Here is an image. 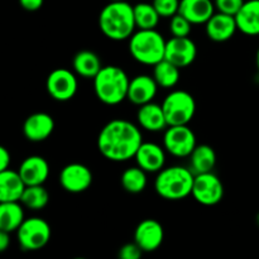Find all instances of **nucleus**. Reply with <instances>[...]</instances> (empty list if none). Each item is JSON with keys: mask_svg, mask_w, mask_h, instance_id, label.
Segmentation results:
<instances>
[{"mask_svg": "<svg viewBox=\"0 0 259 259\" xmlns=\"http://www.w3.org/2000/svg\"><path fill=\"white\" fill-rule=\"evenodd\" d=\"M142 143L143 138L138 126L124 119L109 121L103 126L98 137L99 152L111 162L132 159Z\"/></svg>", "mask_w": 259, "mask_h": 259, "instance_id": "f257e3e1", "label": "nucleus"}, {"mask_svg": "<svg viewBox=\"0 0 259 259\" xmlns=\"http://www.w3.org/2000/svg\"><path fill=\"white\" fill-rule=\"evenodd\" d=\"M99 27L103 34L111 40H125L137 28L133 5L128 2H110L99 15Z\"/></svg>", "mask_w": 259, "mask_h": 259, "instance_id": "f03ea898", "label": "nucleus"}, {"mask_svg": "<svg viewBox=\"0 0 259 259\" xmlns=\"http://www.w3.org/2000/svg\"><path fill=\"white\" fill-rule=\"evenodd\" d=\"M195 175L190 168L171 166L161 169L154 181V190L159 197L168 201H179L192 194Z\"/></svg>", "mask_w": 259, "mask_h": 259, "instance_id": "7ed1b4c3", "label": "nucleus"}, {"mask_svg": "<svg viewBox=\"0 0 259 259\" xmlns=\"http://www.w3.org/2000/svg\"><path fill=\"white\" fill-rule=\"evenodd\" d=\"M128 75L119 66H104L94 78V91L105 105H118L128 98Z\"/></svg>", "mask_w": 259, "mask_h": 259, "instance_id": "20e7f679", "label": "nucleus"}, {"mask_svg": "<svg viewBox=\"0 0 259 259\" xmlns=\"http://www.w3.org/2000/svg\"><path fill=\"white\" fill-rule=\"evenodd\" d=\"M163 35L156 29H138L129 38V52L137 62L146 66H154L166 55Z\"/></svg>", "mask_w": 259, "mask_h": 259, "instance_id": "39448f33", "label": "nucleus"}, {"mask_svg": "<svg viewBox=\"0 0 259 259\" xmlns=\"http://www.w3.org/2000/svg\"><path fill=\"white\" fill-rule=\"evenodd\" d=\"M162 108L168 126L187 125L196 113V101L187 91L175 90L164 98Z\"/></svg>", "mask_w": 259, "mask_h": 259, "instance_id": "423d86ee", "label": "nucleus"}, {"mask_svg": "<svg viewBox=\"0 0 259 259\" xmlns=\"http://www.w3.org/2000/svg\"><path fill=\"white\" fill-rule=\"evenodd\" d=\"M52 230L42 218H29L23 222L17 230V239L20 248L27 252L43 249L51 240Z\"/></svg>", "mask_w": 259, "mask_h": 259, "instance_id": "0eeeda50", "label": "nucleus"}, {"mask_svg": "<svg viewBox=\"0 0 259 259\" xmlns=\"http://www.w3.org/2000/svg\"><path fill=\"white\" fill-rule=\"evenodd\" d=\"M196 146V136L187 125H171L164 131L163 147L172 156L190 157Z\"/></svg>", "mask_w": 259, "mask_h": 259, "instance_id": "6e6552de", "label": "nucleus"}, {"mask_svg": "<svg viewBox=\"0 0 259 259\" xmlns=\"http://www.w3.org/2000/svg\"><path fill=\"white\" fill-rule=\"evenodd\" d=\"M192 196L204 206L218 205L224 197V185L214 172L195 175Z\"/></svg>", "mask_w": 259, "mask_h": 259, "instance_id": "1a4fd4ad", "label": "nucleus"}, {"mask_svg": "<svg viewBox=\"0 0 259 259\" xmlns=\"http://www.w3.org/2000/svg\"><path fill=\"white\" fill-rule=\"evenodd\" d=\"M77 77L67 68H56L48 75L46 89L50 96L55 100L68 101L77 93Z\"/></svg>", "mask_w": 259, "mask_h": 259, "instance_id": "9d476101", "label": "nucleus"}, {"mask_svg": "<svg viewBox=\"0 0 259 259\" xmlns=\"http://www.w3.org/2000/svg\"><path fill=\"white\" fill-rule=\"evenodd\" d=\"M93 172L82 163H70L60 172V185L70 194H81L93 185Z\"/></svg>", "mask_w": 259, "mask_h": 259, "instance_id": "9b49d317", "label": "nucleus"}, {"mask_svg": "<svg viewBox=\"0 0 259 259\" xmlns=\"http://www.w3.org/2000/svg\"><path fill=\"white\" fill-rule=\"evenodd\" d=\"M197 56V47L189 37H172L166 43L164 58L177 67L185 68L191 65Z\"/></svg>", "mask_w": 259, "mask_h": 259, "instance_id": "f8f14e48", "label": "nucleus"}, {"mask_svg": "<svg viewBox=\"0 0 259 259\" xmlns=\"http://www.w3.org/2000/svg\"><path fill=\"white\" fill-rule=\"evenodd\" d=\"M164 239L163 227L154 219H146L138 224L134 232V242L144 253H152L158 249Z\"/></svg>", "mask_w": 259, "mask_h": 259, "instance_id": "ddd939ff", "label": "nucleus"}, {"mask_svg": "<svg viewBox=\"0 0 259 259\" xmlns=\"http://www.w3.org/2000/svg\"><path fill=\"white\" fill-rule=\"evenodd\" d=\"M137 166L141 167L147 174H158L164 168L166 152L157 143L143 142L134 156Z\"/></svg>", "mask_w": 259, "mask_h": 259, "instance_id": "4468645a", "label": "nucleus"}, {"mask_svg": "<svg viewBox=\"0 0 259 259\" xmlns=\"http://www.w3.org/2000/svg\"><path fill=\"white\" fill-rule=\"evenodd\" d=\"M55 131V120L47 113L30 114L23 124V134L30 142H43L50 138Z\"/></svg>", "mask_w": 259, "mask_h": 259, "instance_id": "2eb2a0df", "label": "nucleus"}, {"mask_svg": "<svg viewBox=\"0 0 259 259\" xmlns=\"http://www.w3.org/2000/svg\"><path fill=\"white\" fill-rule=\"evenodd\" d=\"M205 30L209 39L214 42H227L234 37L238 30L237 20L234 15L218 12L207 20Z\"/></svg>", "mask_w": 259, "mask_h": 259, "instance_id": "dca6fc26", "label": "nucleus"}, {"mask_svg": "<svg viewBox=\"0 0 259 259\" xmlns=\"http://www.w3.org/2000/svg\"><path fill=\"white\" fill-rule=\"evenodd\" d=\"M158 91V83L153 76L138 75L133 77L129 82L128 100L134 105H144L153 101Z\"/></svg>", "mask_w": 259, "mask_h": 259, "instance_id": "f3484780", "label": "nucleus"}, {"mask_svg": "<svg viewBox=\"0 0 259 259\" xmlns=\"http://www.w3.org/2000/svg\"><path fill=\"white\" fill-rule=\"evenodd\" d=\"M18 172L27 186L43 185L50 176V164L43 157L29 156L20 163Z\"/></svg>", "mask_w": 259, "mask_h": 259, "instance_id": "a211bd4d", "label": "nucleus"}, {"mask_svg": "<svg viewBox=\"0 0 259 259\" xmlns=\"http://www.w3.org/2000/svg\"><path fill=\"white\" fill-rule=\"evenodd\" d=\"M137 120H138L141 128L148 132H153V133L166 131L168 128L163 108L153 101L139 106L138 113H137Z\"/></svg>", "mask_w": 259, "mask_h": 259, "instance_id": "6ab92c4d", "label": "nucleus"}, {"mask_svg": "<svg viewBox=\"0 0 259 259\" xmlns=\"http://www.w3.org/2000/svg\"><path fill=\"white\" fill-rule=\"evenodd\" d=\"M179 13L192 24H206L215 14V4L211 0H181Z\"/></svg>", "mask_w": 259, "mask_h": 259, "instance_id": "aec40b11", "label": "nucleus"}, {"mask_svg": "<svg viewBox=\"0 0 259 259\" xmlns=\"http://www.w3.org/2000/svg\"><path fill=\"white\" fill-rule=\"evenodd\" d=\"M25 187L27 185L18 171L10 168L0 171V202L20 201Z\"/></svg>", "mask_w": 259, "mask_h": 259, "instance_id": "412c9836", "label": "nucleus"}, {"mask_svg": "<svg viewBox=\"0 0 259 259\" xmlns=\"http://www.w3.org/2000/svg\"><path fill=\"white\" fill-rule=\"evenodd\" d=\"M238 30L247 35H259V0H247L235 15Z\"/></svg>", "mask_w": 259, "mask_h": 259, "instance_id": "4be33fe9", "label": "nucleus"}, {"mask_svg": "<svg viewBox=\"0 0 259 259\" xmlns=\"http://www.w3.org/2000/svg\"><path fill=\"white\" fill-rule=\"evenodd\" d=\"M73 71L83 78H95L103 68L101 60L93 51L83 50L75 55L72 61Z\"/></svg>", "mask_w": 259, "mask_h": 259, "instance_id": "5701e85b", "label": "nucleus"}, {"mask_svg": "<svg viewBox=\"0 0 259 259\" xmlns=\"http://www.w3.org/2000/svg\"><path fill=\"white\" fill-rule=\"evenodd\" d=\"M20 201H8L0 204V230L13 233L19 229L25 220L24 210Z\"/></svg>", "mask_w": 259, "mask_h": 259, "instance_id": "b1692460", "label": "nucleus"}, {"mask_svg": "<svg viewBox=\"0 0 259 259\" xmlns=\"http://www.w3.org/2000/svg\"><path fill=\"white\" fill-rule=\"evenodd\" d=\"M217 164V153L209 144H199L190 154V169L194 175L212 172Z\"/></svg>", "mask_w": 259, "mask_h": 259, "instance_id": "393cba45", "label": "nucleus"}, {"mask_svg": "<svg viewBox=\"0 0 259 259\" xmlns=\"http://www.w3.org/2000/svg\"><path fill=\"white\" fill-rule=\"evenodd\" d=\"M153 77L161 88L172 89L180 81V67L164 58L153 66Z\"/></svg>", "mask_w": 259, "mask_h": 259, "instance_id": "a878e982", "label": "nucleus"}, {"mask_svg": "<svg viewBox=\"0 0 259 259\" xmlns=\"http://www.w3.org/2000/svg\"><path fill=\"white\" fill-rule=\"evenodd\" d=\"M133 10L138 29H156L161 15L152 3H138L133 5Z\"/></svg>", "mask_w": 259, "mask_h": 259, "instance_id": "bb28decb", "label": "nucleus"}, {"mask_svg": "<svg viewBox=\"0 0 259 259\" xmlns=\"http://www.w3.org/2000/svg\"><path fill=\"white\" fill-rule=\"evenodd\" d=\"M120 182L123 189L129 194H141L147 187V172L139 166L129 167L121 174Z\"/></svg>", "mask_w": 259, "mask_h": 259, "instance_id": "cd10ccee", "label": "nucleus"}, {"mask_svg": "<svg viewBox=\"0 0 259 259\" xmlns=\"http://www.w3.org/2000/svg\"><path fill=\"white\" fill-rule=\"evenodd\" d=\"M50 201V194L43 185H35V186H27L22 195L20 202L27 209L33 211L43 210Z\"/></svg>", "mask_w": 259, "mask_h": 259, "instance_id": "c85d7f7f", "label": "nucleus"}, {"mask_svg": "<svg viewBox=\"0 0 259 259\" xmlns=\"http://www.w3.org/2000/svg\"><path fill=\"white\" fill-rule=\"evenodd\" d=\"M191 27L192 23L180 13L174 15L169 22V32L174 37H189L191 33Z\"/></svg>", "mask_w": 259, "mask_h": 259, "instance_id": "c756f323", "label": "nucleus"}, {"mask_svg": "<svg viewBox=\"0 0 259 259\" xmlns=\"http://www.w3.org/2000/svg\"><path fill=\"white\" fill-rule=\"evenodd\" d=\"M180 2L181 0H153L152 4L161 18H172L179 13Z\"/></svg>", "mask_w": 259, "mask_h": 259, "instance_id": "7c9ffc66", "label": "nucleus"}, {"mask_svg": "<svg viewBox=\"0 0 259 259\" xmlns=\"http://www.w3.org/2000/svg\"><path fill=\"white\" fill-rule=\"evenodd\" d=\"M245 0H215L214 4L215 8L218 9V12L225 13V14L229 15H237V13L239 12L240 8L243 7Z\"/></svg>", "mask_w": 259, "mask_h": 259, "instance_id": "2f4dec72", "label": "nucleus"}, {"mask_svg": "<svg viewBox=\"0 0 259 259\" xmlns=\"http://www.w3.org/2000/svg\"><path fill=\"white\" fill-rule=\"evenodd\" d=\"M143 250L141 249L136 242L134 243H126L123 247L119 249L118 257L120 259H139L143 254Z\"/></svg>", "mask_w": 259, "mask_h": 259, "instance_id": "473e14b6", "label": "nucleus"}, {"mask_svg": "<svg viewBox=\"0 0 259 259\" xmlns=\"http://www.w3.org/2000/svg\"><path fill=\"white\" fill-rule=\"evenodd\" d=\"M20 7L27 12H37L43 7L45 0H18Z\"/></svg>", "mask_w": 259, "mask_h": 259, "instance_id": "72a5a7b5", "label": "nucleus"}, {"mask_svg": "<svg viewBox=\"0 0 259 259\" xmlns=\"http://www.w3.org/2000/svg\"><path fill=\"white\" fill-rule=\"evenodd\" d=\"M10 159H12V157H10L9 151L5 147H0V171L9 168Z\"/></svg>", "mask_w": 259, "mask_h": 259, "instance_id": "f704fd0d", "label": "nucleus"}, {"mask_svg": "<svg viewBox=\"0 0 259 259\" xmlns=\"http://www.w3.org/2000/svg\"><path fill=\"white\" fill-rule=\"evenodd\" d=\"M10 244V233L0 230V250L5 252Z\"/></svg>", "mask_w": 259, "mask_h": 259, "instance_id": "c9c22d12", "label": "nucleus"}, {"mask_svg": "<svg viewBox=\"0 0 259 259\" xmlns=\"http://www.w3.org/2000/svg\"><path fill=\"white\" fill-rule=\"evenodd\" d=\"M255 62H257V67H258V71H259V48L257 51V55H255Z\"/></svg>", "mask_w": 259, "mask_h": 259, "instance_id": "e433bc0d", "label": "nucleus"}, {"mask_svg": "<svg viewBox=\"0 0 259 259\" xmlns=\"http://www.w3.org/2000/svg\"><path fill=\"white\" fill-rule=\"evenodd\" d=\"M110 2H126V0H110Z\"/></svg>", "mask_w": 259, "mask_h": 259, "instance_id": "4c0bfd02", "label": "nucleus"}, {"mask_svg": "<svg viewBox=\"0 0 259 259\" xmlns=\"http://www.w3.org/2000/svg\"><path fill=\"white\" fill-rule=\"evenodd\" d=\"M257 224H258V227H259V212H258V215H257Z\"/></svg>", "mask_w": 259, "mask_h": 259, "instance_id": "58836bf2", "label": "nucleus"}]
</instances>
